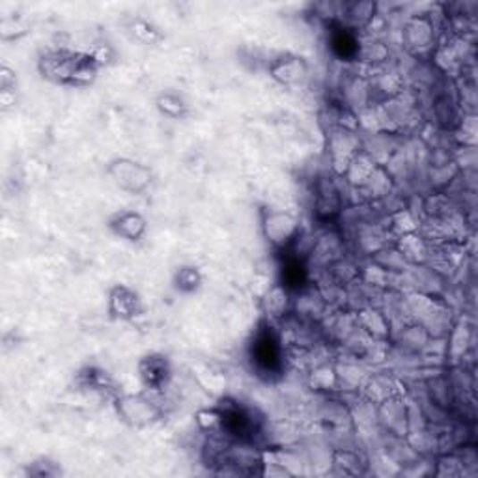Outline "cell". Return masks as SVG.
<instances>
[{
    "instance_id": "1",
    "label": "cell",
    "mask_w": 478,
    "mask_h": 478,
    "mask_svg": "<svg viewBox=\"0 0 478 478\" xmlns=\"http://www.w3.org/2000/svg\"><path fill=\"white\" fill-rule=\"evenodd\" d=\"M41 77L62 87H90L99 71V58L90 53L55 49L38 62Z\"/></svg>"
},
{
    "instance_id": "2",
    "label": "cell",
    "mask_w": 478,
    "mask_h": 478,
    "mask_svg": "<svg viewBox=\"0 0 478 478\" xmlns=\"http://www.w3.org/2000/svg\"><path fill=\"white\" fill-rule=\"evenodd\" d=\"M248 361L258 372V376H279L284 368V349L275 329L267 322H262L248 344Z\"/></svg>"
},
{
    "instance_id": "3",
    "label": "cell",
    "mask_w": 478,
    "mask_h": 478,
    "mask_svg": "<svg viewBox=\"0 0 478 478\" xmlns=\"http://www.w3.org/2000/svg\"><path fill=\"white\" fill-rule=\"evenodd\" d=\"M260 222H262L260 226H262V234L265 241L279 253L289 251L301 236V222L294 214H289V212L273 210V207H269V210H262Z\"/></svg>"
},
{
    "instance_id": "4",
    "label": "cell",
    "mask_w": 478,
    "mask_h": 478,
    "mask_svg": "<svg viewBox=\"0 0 478 478\" xmlns=\"http://www.w3.org/2000/svg\"><path fill=\"white\" fill-rule=\"evenodd\" d=\"M107 176L120 191L130 195H144L152 183L154 172L150 166L130 157H116L107 164Z\"/></svg>"
},
{
    "instance_id": "5",
    "label": "cell",
    "mask_w": 478,
    "mask_h": 478,
    "mask_svg": "<svg viewBox=\"0 0 478 478\" xmlns=\"http://www.w3.org/2000/svg\"><path fill=\"white\" fill-rule=\"evenodd\" d=\"M221 409V432H224L226 438L234 440L236 443H253L255 435L258 432L255 415L243 407L238 402L224 400Z\"/></svg>"
},
{
    "instance_id": "6",
    "label": "cell",
    "mask_w": 478,
    "mask_h": 478,
    "mask_svg": "<svg viewBox=\"0 0 478 478\" xmlns=\"http://www.w3.org/2000/svg\"><path fill=\"white\" fill-rule=\"evenodd\" d=\"M116 411L123 421L137 428L155 423L161 415L157 406L152 400L144 398L142 394H126V397H120L116 400Z\"/></svg>"
},
{
    "instance_id": "7",
    "label": "cell",
    "mask_w": 478,
    "mask_h": 478,
    "mask_svg": "<svg viewBox=\"0 0 478 478\" xmlns=\"http://www.w3.org/2000/svg\"><path fill=\"white\" fill-rule=\"evenodd\" d=\"M137 372L140 383L150 390H163L169 385L172 376L171 361L163 353H148V356H144L137 365Z\"/></svg>"
},
{
    "instance_id": "8",
    "label": "cell",
    "mask_w": 478,
    "mask_h": 478,
    "mask_svg": "<svg viewBox=\"0 0 478 478\" xmlns=\"http://www.w3.org/2000/svg\"><path fill=\"white\" fill-rule=\"evenodd\" d=\"M109 316L120 322H131L142 314V301L140 296L133 288L126 284H116L111 288L109 301H107Z\"/></svg>"
},
{
    "instance_id": "9",
    "label": "cell",
    "mask_w": 478,
    "mask_h": 478,
    "mask_svg": "<svg viewBox=\"0 0 478 478\" xmlns=\"http://www.w3.org/2000/svg\"><path fill=\"white\" fill-rule=\"evenodd\" d=\"M432 19L426 15L413 17L406 23L402 32V39L409 53L413 55H426L432 51L435 44V32H433Z\"/></svg>"
},
{
    "instance_id": "10",
    "label": "cell",
    "mask_w": 478,
    "mask_h": 478,
    "mask_svg": "<svg viewBox=\"0 0 478 478\" xmlns=\"http://www.w3.org/2000/svg\"><path fill=\"white\" fill-rule=\"evenodd\" d=\"M308 62L298 55H282L269 64L272 75L282 87H296L308 79Z\"/></svg>"
},
{
    "instance_id": "11",
    "label": "cell",
    "mask_w": 478,
    "mask_h": 478,
    "mask_svg": "<svg viewBox=\"0 0 478 478\" xmlns=\"http://www.w3.org/2000/svg\"><path fill=\"white\" fill-rule=\"evenodd\" d=\"M109 228L116 238L130 243H138L148 232V221L137 212L126 210L114 214L109 219Z\"/></svg>"
},
{
    "instance_id": "12",
    "label": "cell",
    "mask_w": 478,
    "mask_h": 478,
    "mask_svg": "<svg viewBox=\"0 0 478 478\" xmlns=\"http://www.w3.org/2000/svg\"><path fill=\"white\" fill-rule=\"evenodd\" d=\"M327 44H329L331 53L342 62H351L361 56V41L357 34L353 32V29L346 27L344 23L332 27L329 30Z\"/></svg>"
},
{
    "instance_id": "13",
    "label": "cell",
    "mask_w": 478,
    "mask_h": 478,
    "mask_svg": "<svg viewBox=\"0 0 478 478\" xmlns=\"http://www.w3.org/2000/svg\"><path fill=\"white\" fill-rule=\"evenodd\" d=\"M279 275H281V286L288 294L301 292L308 282V269L305 262L299 256H289L288 253H284Z\"/></svg>"
},
{
    "instance_id": "14",
    "label": "cell",
    "mask_w": 478,
    "mask_h": 478,
    "mask_svg": "<svg viewBox=\"0 0 478 478\" xmlns=\"http://www.w3.org/2000/svg\"><path fill=\"white\" fill-rule=\"evenodd\" d=\"M316 214L320 219H332L340 214V195L332 181H322L316 189Z\"/></svg>"
},
{
    "instance_id": "15",
    "label": "cell",
    "mask_w": 478,
    "mask_h": 478,
    "mask_svg": "<svg viewBox=\"0 0 478 478\" xmlns=\"http://www.w3.org/2000/svg\"><path fill=\"white\" fill-rule=\"evenodd\" d=\"M155 107L159 109V113L166 118H172V120H180L187 114L189 107H187V103L183 101L181 96L174 94V92H163L157 96L155 99Z\"/></svg>"
},
{
    "instance_id": "16",
    "label": "cell",
    "mask_w": 478,
    "mask_h": 478,
    "mask_svg": "<svg viewBox=\"0 0 478 478\" xmlns=\"http://www.w3.org/2000/svg\"><path fill=\"white\" fill-rule=\"evenodd\" d=\"M202 284V275L195 265H181L174 275V286L183 294H193Z\"/></svg>"
},
{
    "instance_id": "17",
    "label": "cell",
    "mask_w": 478,
    "mask_h": 478,
    "mask_svg": "<svg viewBox=\"0 0 478 478\" xmlns=\"http://www.w3.org/2000/svg\"><path fill=\"white\" fill-rule=\"evenodd\" d=\"M373 12H376V4L372 3H353L346 6V17L349 19V25L346 27L356 30V27L368 25L373 19Z\"/></svg>"
},
{
    "instance_id": "18",
    "label": "cell",
    "mask_w": 478,
    "mask_h": 478,
    "mask_svg": "<svg viewBox=\"0 0 478 478\" xmlns=\"http://www.w3.org/2000/svg\"><path fill=\"white\" fill-rule=\"evenodd\" d=\"M131 29H133L135 38L138 41H142V44L154 46V44H159V41L163 39V34L159 32V29L154 27V23H150V21H147V19H135Z\"/></svg>"
},
{
    "instance_id": "19",
    "label": "cell",
    "mask_w": 478,
    "mask_h": 478,
    "mask_svg": "<svg viewBox=\"0 0 478 478\" xmlns=\"http://www.w3.org/2000/svg\"><path fill=\"white\" fill-rule=\"evenodd\" d=\"M80 380L85 387H90L94 390H107L113 387V380L107 376V372L88 368L87 373H80Z\"/></svg>"
},
{
    "instance_id": "20",
    "label": "cell",
    "mask_w": 478,
    "mask_h": 478,
    "mask_svg": "<svg viewBox=\"0 0 478 478\" xmlns=\"http://www.w3.org/2000/svg\"><path fill=\"white\" fill-rule=\"evenodd\" d=\"M27 25L19 17H4L0 19V36L3 39H17L27 34Z\"/></svg>"
}]
</instances>
